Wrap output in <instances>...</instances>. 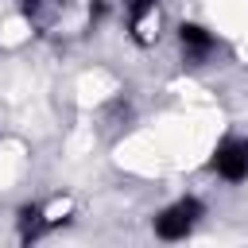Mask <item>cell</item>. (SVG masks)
Segmentation results:
<instances>
[{"mask_svg": "<svg viewBox=\"0 0 248 248\" xmlns=\"http://www.w3.org/2000/svg\"><path fill=\"white\" fill-rule=\"evenodd\" d=\"M213 170L225 182H244L248 178V140H225L213 151Z\"/></svg>", "mask_w": 248, "mask_h": 248, "instance_id": "7a4b0ae2", "label": "cell"}, {"mask_svg": "<svg viewBox=\"0 0 248 248\" xmlns=\"http://www.w3.org/2000/svg\"><path fill=\"white\" fill-rule=\"evenodd\" d=\"M198 217H202V202H198V198H182V202H174L170 209H163V213L155 217V236H163V240H182V236L198 225Z\"/></svg>", "mask_w": 248, "mask_h": 248, "instance_id": "6da1fadb", "label": "cell"}, {"mask_svg": "<svg viewBox=\"0 0 248 248\" xmlns=\"http://www.w3.org/2000/svg\"><path fill=\"white\" fill-rule=\"evenodd\" d=\"M178 43H182V54H186L190 62L209 58V54H213V46H217V39H213L202 23H182V27H178Z\"/></svg>", "mask_w": 248, "mask_h": 248, "instance_id": "3957f363", "label": "cell"}, {"mask_svg": "<svg viewBox=\"0 0 248 248\" xmlns=\"http://www.w3.org/2000/svg\"><path fill=\"white\" fill-rule=\"evenodd\" d=\"M50 225H54V221L43 217L39 205H23V209H19V236H23V240H39Z\"/></svg>", "mask_w": 248, "mask_h": 248, "instance_id": "277c9868", "label": "cell"}, {"mask_svg": "<svg viewBox=\"0 0 248 248\" xmlns=\"http://www.w3.org/2000/svg\"><path fill=\"white\" fill-rule=\"evenodd\" d=\"M124 4H128V16H132V31H136V27H140V23H143V19L155 12V4H159V0H124Z\"/></svg>", "mask_w": 248, "mask_h": 248, "instance_id": "5b68a950", "label": "cell"}]
</instances>
